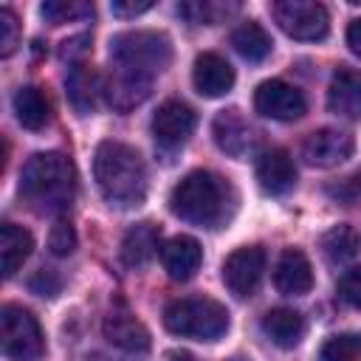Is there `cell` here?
Returning a JSON list of instances; mask_svg holds the SVG:
<instances>
[{"mask_svg": "<svg viewBox=\"0 0 361 361\" xmlns=\"http://www.w3.org/2000/svg\"><path fill=\"white\" fill-rule=\"evenodd\" d=\"M93 178L102 197L113 206H138L147 197V166L135 147L102 141L93 152Z\"/></svg>", "mask_w": 361, "mask_h": 361, "instance_id": "1", "label": "cell"}, {"mask_svg": "<svg viewBox=\"0 0 361 361\" xmlns=\"http://www.w3.org/2000/svg\"><path fill=\"white\" fill-rule=\"evenodd\" d=\"M76 195V169L62 152H37L23 164L20 197L39 214H59Z\"/></svg>", "mask_w": 361, "mask_h": 361, "instance_id": "2", "label": "cell"}, {"mask_svg": "<svg viewBox=\"0 0 361 361\" xmlns=\"http://www.w3.org/2000/svg\"><path fill=\"white\" fill-rule=\"evenodd\" d=\"M231 206V186L209 169L189 172L169 195L172 214L203 228H217L223 220H228Z\"/></svg>", "mask_w": 361, "mask_h": 361, "instance_id": "3", "label": "cell"}, {"mask_svg": "<svg viewBox=\"0 0 361 361\" xmlns=\"http://www.w3.org/2000/svg\"><path fill=\"white\" fill-rule=\"evenodd\" d=\"M164 327L192 341H217L228 330V310L209 296H183L166 305Z\"/></svg>", "mask_w": 361, "mask_h": 361, "instance_id": "4", "label": "cell"}, {"mask_svg": "<svg viewBox=\"0 0 361 361\" xmlns=\"http://www.w3.org/2000/svg\"><path fill=\"white\" fill-rule=\"evenodd\" d=\"M110 56L116 68L135 71L155 79V73H161L172 62V42L166 34L149 31V28L121 31L110 39Z\"/></svg>", "mask_w": 361, "mask_h": 361, "instance_id": "5", "label": "cell"}, {"mask_svg": "<svg viewBox=\"0 0 361 361\" xmlns=\"http://www.w3.org/2000/svg\"><path fill=\"white\" fill-rule=\"evenodd\" d=\"M3 355L8 361H39L45 355V336L31 310L20 305H3Z\"/></svg>", "mask_w": 361, "mask_h": 361, "instance_id": "6", "label": "cell"}, {"mask_svg": "<svg viewBox=\"0 0 361 361\" xmlns=\"http://www.w3.org/2000/svg\"><path fill=\"white\" fill-rule=\"evenodd\" d=\"M271 14L276 20V25L302 42H316L324 39L330 31V14L322 3H310V0H279L271 6Z\"/></svg>", "mask_w": 361, "mask_h": 361, "instance_id": "7", "label": "cell"}, {"mask_svg": "<svg viewBox=\"0 0 361 361\" xmlns=\"http://www.w3.org/2000/svg\"><path fill=\"white\" fill-rule=\"evenodd\" d=\"M254 107L265 118L296 121V118L305 116L307 102H305V93L296 85H288L282 79H268L254 90Z\"/></svg>", "mask_w": 361, "mask_h": 361, "instance_id": "8", "label": "cell"}, {"mask_svg": "<svg viewBox=\"0 0 361 361\" xmlns=\"http://www.w3.org/2000/svg\"><path fill=\"white\" fill-rule=\"evenodd\" d=\"M265 274V251L262 245H240L223 262V282L234 296H251Z\"/></svg>", "mask_w": 361, "mask_h": 361, "instance_id": "9", "label": "cell"}, {"mask_svg": "<svg viewBox=\"0 0 361 361\" xmlns=\"http://www.w3.org/2000/svg\"><path fill=\"white\" fill-rule=\"evenodd\" d=\"M195 124H197L195 110L186 102L169 99L152 116V135H155V141L161 147L178 149V147H183L189 141V135L195 133Z\"/></svg>", "mask_w": 361, "mask_h": 361, "instance_id": "10", "label": "cell"}, {"mask_svg": "<svg viewBox=\"0 0 361 361\" xmlns=\"http://www.w3.org/2000/svg\"><path fill=\"white\" fill-rule=\"evenodd\" d=\"M353 149H355L353 135H347L341 130H333V127L313 130L302 141V158L310 166H319V169H330V166L344 164L353 155Z\"/></svg>", "mask_w": 361, "mask_h": 361, "instance_id": "11", "label": "cell"}, {"mask_svg": "<svg viewBox=\"0 0 361 361\" xmlns=\"http://www.w3.org/2000/svg\"><path fill=\"white\" fill-rule=\"evenodd\" d=\"M192 82H195V90L206 99H217V96H226L231 87H234V68L228 59H223L220 54H200L195 59V68H192Z\"/></svg>", "mask_w": 361, "mask_h": 361, "instance_id": "12", "label": "cell"}, {"mask_svg": "<svg viewBox=\"0 0 361 361\" xmlns=\"http://www.w3.org/2000/svg\"><path fill=\"white\" fill-rule=\"evenodd\" d=\"M257 180L265 195H288L296 186V166L288 149L274 147L257 158Z\"/></svg>", "mask_w": 361, "mask_h": 361, "instance_id": "13", "label": "cell"}, {"mask_svg": "<svg viewBox=\"0 0 361 361\" xmlns=\"http://www.w3.org/2000/svg\"><path fill=\"white\" fill-rule=\"evenodd\" d=\"M102 330H104V338L124 353H147L149 350V330L124 307H113L104 316Z\"/></svg>", "mask_w": 361, "mask_h": 361, "instance_id": "14", "label": "cell"}, {"mask_svg": "<svg viewBox=\"0 0 361 361\" xmlns=\"http://www.w3.org/2000/svg\"><path fill=\"white\" fill-rule=\"evenodd\" d=\"M327 107L341 118H361V71L341 65L327 87Z\"/></svg>", "mask_w": 361, "mask_h": 361, "instance_id": "15", "label": "cell"}, {"mask_svg": "<svg viewBox=\"0 0 361 361\" xmlns=\"http://www.w3.org/2000/svg\"><path fill=\"white\" fill-rule=\"evenodd\" d=\"M212 133H214V141L217 147L231 155V158H245L248 149L254 147V135H251V124L243 118L240 110L228 107V110H220L214 116V124H212Z\"/></svg>", "mask_w": 361, "mask_h": 361, "instance_id": "16", "label": "cell"}, {"mask_svg": "<svg viewBox=\"0 0 361 361\" xmlns=\"http://www.w3.org/2000/svg\"><path fill=\"white\" fill-rule=\"evenodd\" d=\"M274 285L285 296H302L313 288V268H310V259L305 257V251L285 248L279 254L276 268H274Z\"/></svg>", "mask_w": 361, "mask_h": 361, "instance_id": "17", "label": "cell"}, {"mask_svg": "<svg viewBox=\"0 0 361 361\" xmlns=\"http://www.w3.org/2000/svg\"><path fill=\"white\" fill-rule=\"evenodd\" d=\"M161 262H164V271L169 274V279L186 282L197 274V268L203 262V248L195 237L178 234V237L166 240V245L161 248Z\"/></svg>", "mask_w": 361, "mask_h": 361, "instance_id": "18", "label": "cell"}, {"mask_svg": "<svg viewBox=\"0 0 361 361\" xmlns=\"http://www.w3.org/2000/svg\"><path fill=\"white\" fill-rule=\"evenodd\" d=\"M149 90H152V76H144V73H135V71H124V68H116L110 82L104 85L107 102L118 113H127V110L138 107L149 96Z\"/></svg>", "mask_w": 361, "mask_h": 361, "instance_id": "19", "label": "cell"}, {"mask_svg": "<svg viewBox=\"0 0 361 361\" xmlns=\"http://www.w3.org/2000/svg\"><path fill=\"white\" fill-rule=\"evenodd\" d=\"M65 93H68L71 107H73L79 116H90V113L96 110V104H99L102 79H99V73H96L90 65L79 62V65L71 68V73H68V79H65Z\"/></svg>", "mask_w": 361, "mask_h": 361, "instance_id": "20", "label": "cell"}, {"mask_svg": "<svg viewBox=\"0 0 361 361\" xmlns=\"http://www.w3.org/2000/svg\"><path fill=\"white\" fill-rule=\"evenodd\" d=\"M158 240H161L158 226H152V223L133 226L121 240V262L135 271L149 265V259L158 254Z\"/></svg>", "mask_w": 361, "mask_h": 361, "instance_id": "21", "label": "cell"}, {"mask_svg": "<svg viewBox=\"0 0 361 361\" xmlns=\"http://www.w3.org/2000/svg\"><path fill=\"white\" fill-rule=\"evenodd\" d=\"M262 333L282 350H290L305 336V319L293 307H274L262 316Z\"/></svg>", "mask_w": 361, "mask_h": 361, "instance_id": "22", "label": "cell"}, {"mask_svg": "<svg viewBox=\"0 0 361 361\" xmlns=\"http://www.w3.org/2000/svg\"><path fill=\"white\" fill-rule=\"evenodd\" d=\"M34 251V237L28 228L17 226V223H3L0 226V257H3V276L11 279L23 262L31 257Z\"/></svg>", "mask_w": 361, "mask_h": 361, "instance_id": "23", "label": "cell"}, {"mask_svg": "<svg viewBox=\"0 0 361 361\" xmlns=\"http://www.w3.org/2000/svg\"><path fill=\"white\" fill-rule=\"evenodd\" d=\"M231 45H234V51H237L243 59H248V62H262V59H268L271 51H274L271 34H268L257 20H243V23L231 31Z\"/></svg>", "mask_w": 361, "mask_h": 361, "instance_id": "24", "label": "cell"}, {"mask_svg": "<svg viewBox=\"0 0 361 361\" xmlns=\"http://www.w3.org/2000/svg\"><path fill=\"white\" fill-rule=\"evenodd\" d=\"M14 116L25 130H42L51 118V102L39 87L25 85L14 93Z\"/></svg>", "mask_w": 361, "mask_h": 361, "instance_id": "25", "label": "cell"}, {"mask_svg": "<svg viewBox=\"0 0 361 361\" xmlns=\"http://www.w3.org/2000/svg\"><path fill=\"white\" fill-rule=\"evenodd\" d=\"M319 245H322L324 257L338 265V262H347L358 254V234L350 226H333L330 231L322 234Z\"/></svg>", "mask_w": 361, "mask_h": 361, "instance_id": "26", "label": "cell"}, {"mask_svg": "<svg viewBox=\"0 0 361 361\" xmlns=\"http://www.w3.org/2000/svg\"><path fill=\"white\" fill-rule=\"evenodd\" d=\"M319 361H361V333L330 336L319 350Z\"/></svg>", "mask_w": 361, "mask_h": 361, "instance_id": "27", "label": "cell"}, {"mask_svg": "<svg viewBox=\"0 0 361 361\" xmlns=\"http://www.w3.org/2000/svg\"><path fill=\"white\" fill-rule=\"evenodd\" d=\"M39 14L51 25H62V23H73L79 17H93V6L82 3V0H45L39 6Z\"/></svg>", "mask_w": 361, "mask_h": 361, "instance_id": "28", "label": "cell"}, {"mask_svg": "<svg viewBox=\"0 0 361 361\" xmlns=\"http://www.w3.org/2000/svg\"><path fill=\"white\" fill-rule=\"evenodd\" d=\"M324 192H327L336 203H341V206H355V203L361 200V169H355V172H350V175H344V178L327 183Z\"/></svg>", "mask_w": 361, "mask_h": 361, "instance_id": "29", "label": "cell"}, {"mask_svg": "<svg viewBox=\"0 0 361 361\" xmlns=\"http://www.w3.org/2000/svg\"><path fill=\"white\" fill-rule=\"evenodd\" d=\"M48 248H51L54 257H68V254H73V248H76V231H73L71 220L59 217V220L51 226Z\"/></svg>", "mask_w": 361, "mask_h": 361, "instance_id": "30", "label": "cell"}, {"mask_svg": "<svg viewBox=\"0 0 361 361\" xmlns=\"http://www.w3.org/2000/svg\"><path fill=\"white\" fill-rule=\"evenodd\" d=\"M20 45V23L11 8H0V56H11Z\"/></svg>", "mask_w": 361, "mask_h": 361, "instance_id": "31", "label": "cell"}, {"mask_svg": "<svg viewBox=\"0 0 361 361\" xmlns=\"http://www.w3.org/2000/svg\"><path fill=\"white\" fill-rule=\"evenodd\" d=\"M338 296H341V302H347L350 307L361 310V265L344 271V276L338 279Z\"/></svg>", "mask_w": 361, "mask_h": 361, "instance_id": "32", "label": "cell"}, {"mask_svg": "<svg viewBox=\"0 0 361 361\" xmlns=\"http://www.w3.org/2000/svg\"><path fill=\"white\" fill-rule=\"evenodd\" d=\"M178 11H180L189 23H197V25L206 23V25H212V23H217L223 6H214V3H180Z\"/></svg>", "mask_w": 361, "mask_h": 361, "instance_id": "33", "label": "cell"}, {"mask_svg": "<svg viewBox=\"0 0 361 361\" xmlns=\"http://www.w3.org/2000/svg\"><path fill=\"white\" fill-rule=\"evenodd\" d=\"M28 288L34 290V293H39V296H54L56 290H59V276L54 274V271H37L31 279H28Z\"/></svg>", "mask_w": 361, "mask_h": 361, "instance_id": "34", "label": "cell"}, {"mask_svg": "<svg viewBox=\"0 0 361 361\" xmlns=\"http://www.w3.org/2000/svg\"><path fill=\"white\" fill-rule=\"evenodd\" d=\"M110 8H113L116 17H138V14L149 11L152 3H149V0H113Z\"/></svg>", "mask_w": 361, "mask_h": 361, "instance_id": "35", "label": "cell"}, {"mask_svg": "<svg viewBox=\"0 0 361 361\" xmlns=\"http://www.w3.org/2000/svg\"><path fill=\"white\" fill-rule=\"evenodd\" d=\"M87 42H90V37H85V34H82V37H71V39L62 42L59 56H62V59H71V62L79 65V56L87 54Z\"/></svg>", "mask_w": 361, "mask_h": 361, "instance_id": "36", "label": "cell"}, {"mask_svg": "<svg viewBox=\"0 0 361 361\" xmlns=\"http://www.w3.org/2000/svg\"><path fill=\"white\" fill-rule=\"evenodd\" d=\"M347 45L355 56H361V17L347 25Z\"/></svg>", "mask_w": 361, "mask_h": 361, "instance_id": "37", "label": "cell"}]
</instances>
